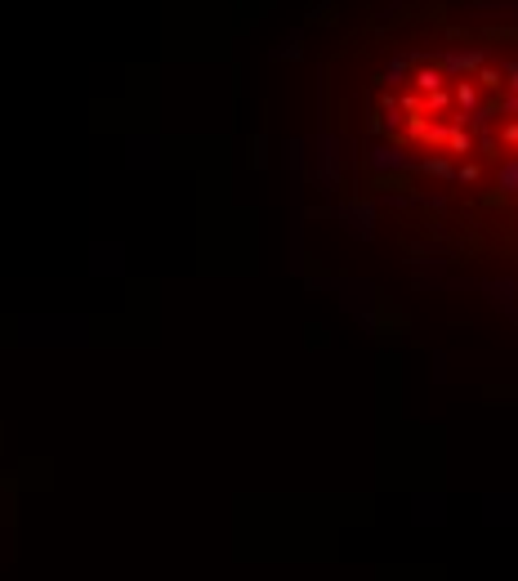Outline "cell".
Masks as SVG:
<instances>
[{
    "instance_id": "6da1fadb",
    "label": "cell",
    "mask_w": 518,
    "mask_h": 581,
    "mask_svg": "<svg viewBox=\"0 0 518 581\" xmlns=\"http://www.w3.org/2000/svg\"><path fill=\"white\" fill-rule=\"evenodd\" d=\"M362 157L402 224L518 277V27L425 45L384 67Z\"/></svg>"
}]
</instances>
